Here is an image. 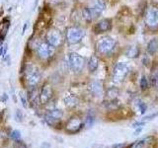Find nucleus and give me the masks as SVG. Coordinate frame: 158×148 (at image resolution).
Instances as JSON below:
<instances>
[{"label": "nucleus", "instance_id": "f257e3e1", "mask_svg": "<svg viewBox=\"0 0 158 148\" xmlns=\"http://www.w3.org/2000/svg\"><path fill=\"white\" fill-rule=\"evenodd\" d=\"M42 74L40 69L32 64H28L25 69V80H26L27 86L30 88H34L38 85V83L41 80Z\"/></svg>", "mask_w": 158, "mask_h": 148}, {"label": "nucleus", "instance_id": "f03ea898", "mask_svg": "<svg viewBox=\"0 0 158 148\" xmlns=\"http://www.w3.org/2000/svg\"><path fill=\"white\" fill-rule=\"evenodd\" d=\"M65 36H66V41L69 44H76L83 39L84 36H85V32L81 28L72 26L66 29Z\"/></svg>", "mask_w": 158, "mask_h": 148}, {"label": "nucleus", "instance_id": "7ed1b4c3", "mask_svg": "<svg viewBox=\"0 0 158 148\" xmlns=\"http://www.w3.org/2000/svg\"><path fill=\"white\" fill-rule=\"evenodd\" d=\"M130 72V67L123 62L117 63L113 69V80L116 83H121L125 80V78Z\"/></svg>", "mask_w": 158, "mask_h": 148}, {"label": "nucleus", "instance_id": "20e7f679", "mask_svg": "<svg viewBox=\"0 0 158 148\" xmlns=\"http://www.w3.org/2000/svg\"><path fill=\"white\" fill-rule=\"evenodd\" d=\"M46 42L54 48L59 47L63 42L61 32L58 31L57 29H51L46 35Z\"/></svg>", "mask_w": 158, "mask_h": 148}, {"label": "nucleus", "instance_id": "39448f33", "mask_svg": "<svg viewBox=\"0 0 158 148\" xmlns=\"http://www.w3.org/2000/svg\"><path fill=\"white\" fill-rule=\"evenodd\" d=\"M116 47V41L111 37H105L101 39L97 43V51L101 54L110 53Z\"/></svg>", "mask_w": 158, "mask_h": 148}, {"label": "nucleus", "instance_id": "423d86ee", "mask_svg": "<svg viewBox=\"0 0 158 148\" xmlns=\"http://www.w3.org/2000/svg\"><path fill=\"white\" fill-rule=\"evenodd\" d=\"M84 64H85V59L82 56L76 52L69 53V65L74 72H80L83 70Z\"/></svg>", "mask_w": 158, "mask_h": 148}, {"label": "nucleus", "instance_id": "0eeeda50", "mask_svg": "<svg viewBox=\"0 0 158 148\" xmlns=\"http://www.w3.org/2000/svg\"><path fill=\"white\" fill-rule=\"evenodd\" d=\"M36 52L39 58L47 59L54 54V47L49 46L47 42H40L36 47Z\"/></svg>", "mask_w": 158, "mask_h": 148}, {"label": "nucleus", "instance_id": "6e6552de", "mask_svg": "<svg viewBox=\"0 0 158 148\" xmlns=\"http://www.w3.org/2000/svg\"><path fill=\"white\" fill-rule=\"evenodd\" d=\"M53 96V90L49 84H44L43 88L41 89L40 93V103L41 104H47Z\"/></svg>", "mask_w": 158, "mask_h": 148}, {"label": "nucleus", "instance_id": "1a4fd4ad", "mask_svg": "<svg viewBox=\"0 0 158 148\" xmlns=\"http://www.w3.org/2000/svg\"><path fill=\"white\" fill-rule=\"evenodd\" d=\"M63 116V112L61 110H58V109H54L52 110L51 112H48L44 118H46L47 122L48 125H56V122H58L61 120V117Z\"/></svg>", "mask_w": 158, "mask_h": 148}, {"label": "nucleus", "instance_id": "9d476101", "mask_svg": "<svg viewBox=\"0 0 158 148\" xmlns=\"http://www.w3.org/2000/svg\"><path fill=\"white\" fill-rule=\"evenodd\" d=\"M145 23L148 26H155L158 24V9L150 8L145 14Z\"/></svg>", "mask_w": 158, "mask_h": 148}, {"label": "nucleus", "instance_id": "9b49d317", "mask_svg": "<svg viewBox=\"0 0 158 148\" xmlns=\"http://www.w3.org/2000/svg\"><path fill=\"white\" fill-rule=\"evenodd\" d=\"M82 121L78 117H71L66 125V130L70 133L78 132L82 128Z\"/></svg>", "mask_w": 158, "mask_h": 148}, {"label": "nucleus", "instance_id": "f8f14e48", "mask_svg": "<svg viewBox=\"0 0 158 148\" xmlns=\"http://www.w3.org/2000/svg\"><path fill=\"white\" fill-rule=\"evenodd\" d=\"M112 29V21L110 19H103L101 21H99L94 30L96 33H106L108 31H110Z\"/></svg>", "mask_w": 158, "mask_h": 148}, {"label": "nucleus", "instance_id": "ddd939ff", "mask_svg": "<svg viewBox=\"0 0 158 148\" xmlns=\"http://www.w3.org/2000/svg\"><path fill=\"white\" fill-rule=\"evenodd\" d=\"M89 88H90V91L95 97H101L103 96V85L100 81L95 80L92 81L89 85Z\"/></svg>", "mask_w": 158, "mask_h": 148}, {"label": "nucleus", "instance_id": "4468645a", "mask_svg": "<svg viewBox=\"0 0 158 148\" xmlns=\"http://www.w3.org/2000/svg\"><path fill=\"white\" fill-rule=\"evenodd\" d=\"M40 93L41 91H39L37 86L32 88V90L29 92V99L30 102L33 104V106H37L40 104Z\"/></svg>", "mask_w": 158, "mask_h": 148}, {"label": "nucleus", "instance_id": "2eb2a0df", "mask_svg": "<svg viewBox=\"0 0 158 148\" xmlns=\"http://www.w3.org/2000/svg\"><path fill=\"white\" fill-rule=\"evenodd\" d=\"M158 51V39H152L149 41L147 44V52L153 56Z\"/></svg>", "mask_w": 158, "mask_h": 148}, {"label": "nucleus", "instance_id": "dca6fc26", "mask_svg": "<svg viewBox=\"0 0 158 148\" xmlns=\"http://www.w3.org/2000/svg\"><path fill=\"white\" fill-rule=\"evenodd\" d=\"M88 65V69L90 72H94L97 70V68L99 66V59L97 56H92L90 58H89V61L87 63Z\"/></svg>", "mask_w": 158, "mask_h": 148}, {"label": "nucleus", "instance_id": "f3484780", "mask_svg": "<svg viewBox=\"0 0 158 148\" xmlns=\"http://www.w3.org/2000/svg\"><path fill=\"white\" fill-rule=\"evenodd\" d=\"M10 26V22L8 19H4L3 21L0 23V39H2L5 37V35L7 34V31Z\"/></svg>", "mask_w": 158, "mask_h": 148}, {"label": "nucleus", "instance_id": "a211bd4d", "mask_svg": "<svg viewBox=\"0 0 158 148\" xmlns=\"http://www.w3.org/2000/svg\"><path fill=\"white\" fill-rule=\"evenodd\" d=\"M81 17L82 19L84 20L85 22L87 23H90L93 21V16H92V12H91V9L90 8H83L82 9V11H81Z\"/></svg>", "mask_w": 158, "mask_h": 148}, {"label": "nucleus", "instance_id": "6ab92c4d", "mask_svg": "<svg viewBox=\"0 0 158 148\" xmlns=\"http://www.w3.org/2000/svg\"><path fill=\"white\" fill-rule=\"evenodd\" d=\"M126 54L131 58H135V57L138 56V54H139V48H138L137 47H135V46L130 47H127Z\"/></svg>", "mask_w": 158, "mask_h": 148}, {"label": "nucleus", "instance_id": "aec40b11", "mask_svg": "<svg viewBox=\"0 0 158 148\" xmlns=\"http://www.w3.org/2000/svg\"><path fill=\"white\" fill-rule=\"evenodd\" d=\"M64 103H65V105L67 107L73 108L78 104V99L75 96H68L64 99Z\"/></svg>", "mask_w": 158, "mask_h": 148}, {"label": "nucleus", "instance_id": "412c9836", "mask_svg": "<svg viewBox=\"0 0 158 148\" xmlns=\"http://www.w3.org/2000/svg\"><path fill=\"white\" fill-rule=\"evenodd\" d=\"M106 108L109 109V110H116L118 107H120V102L117 101L116 99H113V100H110L106 102Z\"/></svg>", "mask_w": 158, "mask_h": 148}, {"label": "nucleus", "instance_id": "4be33fe9", "mask_svg": "<svg viewBox=\"0 0 158 148\" xmlns=\"http://www.w3.org/2000/svg\"><path fill=\"white\" fill-rule=\"evenodd\" d=\"M118 94V91L117 90L116 88H111L109 89L108 92H107V95H108V98L110 99V100H113V99H116L117 96Z\"/></svg>", "mask_w": 158, "mask_h": 148}, {"label": "nucleus", "instance_id": "5701e85b", "mask_svg": "<svg viewBox=\"0 0 158 148\" xmlns=\"http://www.w3.org/2000/svg\"><path fill=\"white\" fill-rule=\"evenodd\" d=\"M95 6L98 8V9H100L102 12H104L106 10V7H107V2H106V0H97L96 1V4H95Z\"/></svg>", "mask_w": 158, "mask_h": 148}, {"label": "nucleus", "instance_id": "b1692460", "mask_svg": "<svg viewBox=\"0 0 158 148\" xmlns=\"http://www.w3.org/2000/svg\"><path fill=\"white\" fill-rule=\"evenodd\" d=\"M140 88L142 90H146L148 88V80L145 76H142L140 79Z\"/></svg>", "mask_w": 158, "mask_h": 148}, {"label": "nucleus", "instance_id": "393cba45", "mask_svg": "<svg viewBox=\"0 0 158 148\" xmlns=\"http://www.w3.org/2000/svg\"><path fill=\"white\" fill-rule=\"evenodd\" d=\"M11 137L15 140H18V139L21 138V132H20L19 130H13L11 132Z\"/></svg>", "mask_w": 158, "mask_h": 148}, {"label": "nucleus", "instance_id": "a878e982", "mask_svg": "<svg viewBox=\"0 0 158 148\" xmlns=\"http://www.w3.org/2000/svg\"><path fill=\"white\" fill-rule=\"evenodd\" d=\"M93 122H94V117H91V116H88V117H86V120H85V125H86V126H87V127L92 126Z\"/></svg>", "mask_w": 158, "mask_h": 148}, {"label": "nucleus", "instance_id": "bb28decb", "mask_svg": "<svg viewBox=\"0 0 158 148\" xmlns=\"http://www.w3.org/2000/svg\"><path fill=\"white\" fill-rule=\"evenodd\" d=\"M138 108H139V111L141 113H144L147 110V106L145 105V103H143V102H140L138 104Z\"/></svg>", "mask_w": 158, "mask_h": 148}, {"label": "nucleus", "instance_id": "cd10ccee", "mask_svg": "<svg viewBox=\"0 0 158 148\" xmlns=\"http://www.w3.org/2000/svg\"><path fill=\"white\" fill-rule=\"evenodd\" d=\"M20 98H21V101H22V105L24 108H27L28 107V101L26 97H25V95L23 93H20Z\"/></svg>", "mask_w": 158, "mask_h": 148}, {"label": "nucleus", "instance_id": "c85d7f7f", "mask_svg": "<svg viewBox=\"0 0 158 148\" xmlns=\"http://www.w3.org/2000/svg\"><path fill=\"white\" fill-rule=\"evenodd\" d=\"M7 48H8L7 43H5L4 46L0 48V56H5V53H6V51H7Z\"/></svg>", "mask_w": 158, "mask_h": 148}, {"label": "nucleus", "instance_id": "c756f323", "mask_svg": "<svg viewBox=\"0 0 158 148\" xmlns=\"http://www.w3.org/2000/svg\"><path fill=\"white\" fill-rule=\"evenodd\" d=\"M16 120L18 121H22V120H23V113H22L21 110H17L16 111Z\"/></svg>", "mask_w": 158, "mask_h": 148}, {"label": "nucleus", "instance_id": "7c9ffc66", "mask_svg": "<svg viewBox=\"0 0 158 148\" xmlns=\"http://www.w3.org/2000/svg\"><path fill=\"white\" fill-rule=\"evenodd\" d=\"M145 125V121H136V122H135L132 125V127L133 128H137V127H141V126H143Z\"/></svg>", "mask_w": 158, "mask_h": 148}, {"label": "nucleus", "instance_id": "2f4dec72", "mask_svg": "<svg viewBox=\"0 0 158 148\" xmlns=\"http://www.w3.org/2000/svg\"><path fill=\"white\" fill-rule=\"evenodd\" d=\"M156 116H158V113H153V115H150V116H148V117H144L142 118V121H150V120H152L153 117H155Z\"/></svg>", "mask_w": 158, "mask_h": 148}, {"label": "nucleus", "instance_id": "473e14b6", "mask_svg": "<svg viewBox=\"0 0 158 148\" xmlns=\"http://www.w3.org/2000/svg\"><path fill=\"white\" fill-rule=\"evenodd\" d=\"M141 130H142V126H141V127H137V128H136V130H135V135H138V133H140Z\"/></svg>", "mask_w": 158, "mask_h": 148}, {"label": "nucleus", "instance_id": "72a5a7b5", "mask_svg": "<svg viewBox=\"0 0 158 148\" xmlns=\"http://www.w3.org/2000/svg\"><path fill=\"white\" fill-rule=\"evenodd\" d=\"M125 147V144H117V145H114V148H123Z\"/></svg>", "mask_w": 158, "mask_h": 148}, {"label": "nucleus", "instance_id": "f704fd0d", "mask_svg": "<svg viewBox=\"0 0 158 148\" xmlns=\"http://www.w3.org/2000/svg\"><path fill=\"white\" fill-rule=\"evenodd\" d=\"M27 27H28V23H26V24L24 25V27H23V31H22V35H24V34H25V31H26Z\"/></svg>", "mask_w": 158, "mask_h": 148}, {"label": "nucleus", "instance_id": "c9c22d12", "mask_svg": "<svg viewBox=\"0 0 158 148\" xmlns=\"http://www.w3.org/2000/svg\"><path fill=\"white\" fill-rule=\"evenodd\" d=\"M154 81H155V84H156V86L158 88V74L155 76V79H154Z\"/></svg>", "mask_w": 158, "mask_h": 148}]
</instances>
